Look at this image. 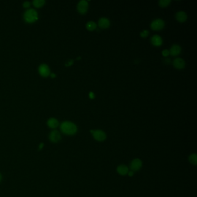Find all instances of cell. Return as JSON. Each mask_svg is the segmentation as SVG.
<instances>
[{
	"label": "cell",
	"mask_w": 197,
	"mask_h": 197,
	"mask_svg": "<svg viewBox=\"0 0 197 197\" xmlns=\"http://www.w3.org/2000/svg\"><path fill=\"white\" fill-rule=\"evenodd\" d=\"M60 129L64 134L69 135H74L77 132L76 126L74 123L70 121L63 122L61 124Z\"/></svg>",
	"instance_id": "cell-1"
},
{
	"label": "cell",
	"mask_w": 197,
	"mask_h": 197,
	"mask_svg": "<svg viewBox=\"0 0 197 197\" xmlns=\"http://www.w3.org/2000/svg\"><path fill=\"white\" fill-rule=\"evenodd\" d=\"M38 13L36 10L32 9L26 11L24 15V19L28 23H34L38 20Z\"/></svg>",
	"instance_id": "cell-2"
},
{
	"label": "cell",
	"mask_w": 197,
	"mask_h": 197,
	"mask_svg": "<svg viewBox=\"0 0 197 197\" xmlns=\"http://www.w3.org/2000/svg\"><path fill=\"white\" fill-rule=\"evenodd\" d=\"M90 132L93 134L94 138L98 141H103L107 137L105 133L101 130H91Z\"/></svg>",
	"instance_id": "cell-3"
},
{
	"label": "cell",
	"mask_w": 197,
	"mask_h": 197,
	"mask_svg": "<svg viewBox=\"0 0 197 197\" xmlns=\"http://www.w3.org/2000/svg\"><path fill=\"white\" fill-rule=\"evenodd\" d=\"M88 8H89L88 2L85 0H82L80 1L78 3L77 9L80 14L84 15L87 12Z\"/></svg>",
	"instance_id": "cell-4"
},
{
	"label": "cell",
	"mask_w": 197,
	"mask_h": 197,
	"mask_svg": "<svg viewBox=\"0 0 197 197\" xmlns=\"http://www.w3.org/2000/svg\"><path fill=\"white\" fill-rule=\"evenodd\" d=\"M165 23L164 21L161 19H156L152 21L151 23V28L153 30L158 31L162 30L164 27Z\"/></svg>",
	"instance_id": "cell-5"
},
{
	"label": "cell",
	"mask_w": 197,
	"mask_h": 197,
	"mask_svg": "<svg viewBox=\"0 0 197 197\" xmlns=\"http://www.w3.org/2000/svg\"><path fill=\"white\" fill-rule=\"evenodd\" d=\"M61 134L57 130H54L50 133L49 139L51 142L57 143L61 140Z\"/></svg>",
	"instance_id": "cell-6"
},
{
	"label": "cell",
	"mask_w": 197,
	"mask_h": 197,
	"mask_svg": "<svg viewBox=\"0 0 197 197\" xmlns=\"http://www.w3.org/2000/svg\"><path fill=\"white\" fill-rule=\"evenodd\" d=\"M40 75L43 77H47L50 74L49 68L46 64H42L39 67Z\"/></svg>",
	"instance_id": "cell-7"
},
{
	"label": "cell",
	"mask_w": 197,
	"mask_h": 197,
	"mask_svg": "<svg viewBox=\"0 0 197 197\" xmlns=\"http://www.w3.org/2000/svg\"><path fill=\"white\" fill-rule=\"evenodd\" d=\"M142 162L140 160L136 158L132 161L131 164V169H132V171H138L140 168L142 167Z\"/></svg>",
	"instance_id": "cell-8"
},
{
	"label": "cell",
	"mask_w": 197,
	"mask_h": 197,
	"mask_svg": "<svg viewBox=\"0 0 197 197\" xmlns=\"http://www.w3.org/2000/svg\"><path fill=\"white\" fill-rule=\"evenodd\" d=\"M173 66L178 69H183L185 67V62L181 58H176L173 61Z\"/></svg>",
	"instance_id": "cell-9"
},
{
	"label": "cell",
	"mask_w": 197,
	"mask_h": 197,
	"mask_svg": "<svg viewBox=\"0 0 197 197\" xmlns=\"http://www.w3.org/2000/svg\"><path fill=\"white\" fill-rule=\"evenodd\" d=\"M98 26L101 29H107L110 26V21L107 18H101L98 21Z\"/></svg>",
	"instance_id": "cell-10"
},
{
	"label": "cell",
	"mask_w": 197,
	"mask_h": 197,
	"mask_svg": "<svg viewBox=\"0 0 197 197\" xmlns=\"http://www.w3.org/2000/svg\"><path fill=\"white\" fill-rule=\"evenodd\" d=\"M181 50L182 49L179 45H174L171 47L169 51V54H171L172 56H176L180 53Z\"/></svg>",
	"instance_id": "cell-11"
},
{
	"label": "cell",
	"mask_w": 197,
	"mask_h": 197,
	"mask_svg": "<svg viewBox=\"0 0 197 197\" xmlns=\"http://www.w3.org/2000/svg\"><path fill=\"white\" fill-rule=\"evenodd\" d=\"M176 19L178 21H179L180 23H183L187 20V15L183 11L179 12H177L176 15Z\"/></svg>",
	"instance_id": "cell-12"
},
{
	"label": "cell",
	"mask_w": 197,
	"mask_h": 197,
	"mask_svg": "<svg viewBox=\"0 0 197 197\" xmlns=\"http://www.w3.org/2000/svg\"><path fill=\"white\" fill-rule=\"evenodd\" d=\"M152 44L155 46H160L162 44V40L160 36L158 35H154L151 40Z\"/></svg>",
	"instance_id": "cell-13"
},
{
	"label": "cell",
	"mask_w": 197,
	"mask_h": 197,
	"mask_svg": "<svg viewBox=\"0 0 197 197\" xmlns=\"http://www.w3.org/2000/svg\"><path fill=\"white\" fill-rule=\"evenodd\" d=\"M47 124L50 128H53V129L57 128L59 125V123L58 120L54 118H49Z\"/></svg>",
	"instance_id": "cell-14"
},
{
	"label": "cell",
	"mask_w": 197,
	"mask_h": 197,
	"mask_svg": "<svg viewBox=\"0 0 197 197\" xmlns=\"http://www.w3.org/2000/svg\"><path fill=\"white\" fill-rule=\"evenodd\" d=\"M128 168L127 166L121 165L118 168V172L121 175H126L128 173Z\"/></svg>",
	"instance_id": "cell-15"
},
{
	"label": "cell",
	"mask_w": 197,
	"mask_h": 197,
	"mask_svg": "<svg viewBox=\"0 0 197 197\" xmlns=\"http://www.w3.org/2000/svg\"><path fill=\"white\" fill-rule=\"evenodd\" d=\"M97 28V24L94 21H89L86 24V29L89 31H93L96 30Z\"/></svg>",
	"instance_id": "cell-16"
},
{
	"label": "cell",
	"mask_w": 197,
	"mask_h": 197,
	"mask_svg": "<svg viewBox=\"0 0 197 197\" xmlns=\"http://www.w3.org/2000/svg\"><path fill=\"white\" fill-rule=\"evenodd\" d=\"M45 1L44 0H35L33 1V5L36 8H40L44 5Z\"/></svg>",
	"instance_id": "cell-17"
},
{
	"label": "cell",
	"mask_w": 197,
	"mask_h": 197,
	"mask_svg": "<svg viewBox=\"0 0 197 197\" xmlns=\"http://www.w3.org/2000/svg\"><path fill=\"white\" fill-rule=\"evenodd\" d=\"M171 1L170 0H161L159 1V5L162 8H165L168 7L170 3H171Z\"/></svg>",
	"instance_id": "cell-18"
},
{
	"label": "cell",
	"mask_w": 197,
	"mask_h": 197,
	"mask_svg": "<svg viewBox=\"0 0 197 197\" xmlns=\"http://www.w3.org/2000/svg\"><path fill=\"white\" fill-rule=\"evenodd\" d=\"M189 161L190 162L194 164V165H196L197 163V155L196 154H191L190 157H189Z\"/></svg>",
	"instance_id": "cell-19"
},
{
	"label": "cell",
	"mask_w": 197,
	"mask_h": 197,
	"mask_svg": "<svg viewBox=\"0 0 197 197\" xmlns=\"http://www.w3.org/2000/svg\"><path fill=\"white\" fill-rule=\"evenodd\" d=\"M148 34H149V31L148 30H144L140 32V35L142 38H146L148 35Z\"/></svg>",
	"instance_id": "cell-20"
},
{
	"label": "cell",
	"mask_w": 197,
	"mask_h": 197,
	"mask_svg": "<svg viewBox=\"0 0 197 197\" xmlns=\"http://www.w3.org/2000/svg\"><path fill=\"white\" fill-rule=\"evenodd\" d=\"M162 54L164 57H167L168 56H169V51L167 49L164 50L162 52Z\"/></svg>",
	"instance_id": "cell-21"
},
{
	"label": "cell",
	"mask_w": 197,
	"mask_h": 197,
	"mask_svg": "<svg viewBox=\"0 0 197 197\" xmlns=\"http://www.w3.org/2000/svg\"><path fill=\"white\" fill-rule=\"evenodd\" d=\"M30 2H28V1H26L25 2H24L23 4V7H24L25 8H27L29 7H30Z\"/></svg>",
	"instance_id": "cell-22"
},
{
	"label": "cell",
	"mask_w": 197,
	"mask_h": 197,
	"mask_svg": "<svg viewBox=\"0 0 197 197\" xmlns=\"http://www.w3.org/2000/svg\"><path fill=\"white\" fill-rule=\"evenodd\" d=\"M73 63H74L73 60H69V61L67 62V63L65 64V66H67V67H69V66L72 65L73 64Z\"/></svg>",
	"instance_id": "cell-23"
},
{
	"label": "cell",
	"mask_w": 197,
	"mask_h": 197,
	"mask_svg": "<svg viewBox=\"0 0 197 197\" xmlns=\"http://www.w3.org/2000/svg\"><path fill=\"white\" fill-rule=\"evenodd\" d=\"M89 97L90 99H94L95 97V95L93 92H90L89 93Z\"/></svg>",
	"instance_id": "cell-24"
},
{
	"label": "cell",
	"mask_w": 197,
	"mask_h": 197,
	"mask_svg": "<svg viewBox=\"0 0 197 197\" xmlns=\"http://www.w3.org/2000/svg\"><path fill=\"white\" fill-rule=\"evenodd\" d=\"M128 175H129V176H132L134 175V172L132 171L128 172Z\"/></svg>",
	"instance_id": "cell-25"
},
{
	"label": "cell",
	"mask_w": 197,
	"mask_h": 197,
	"mask_svg": "<svg viewBox=\"0 0 197 197\" xmlns=\"http://www.w3.org/2000/svg\"><path fill=\"white\" fill-rule=\"evenodd\" d=\"M43 148V143H40V146H39V149L41 150V149H42Z\"/></svg>",
	"instance_id": "cell-26"
},
{
	"label": "cell",
	"mask_w": 197,
	"mask_h": 197,
	"mask_svg": "<svg viewBox=\"0 0 197 197\" xmlns=\"http://www.w3.org/2000/svg\"><path fill=\"white\" fill-rule=\"evenodd\" d=\"M51 77L52 78H54L56 77V75H55L54 74H51Z\"/></svg>",
	"instance_id": "cell-27"
},
{
	"label": "cell",
	"mask_w": 197,
	"mask_h": 197,
	"mask_svg": "<svg viewBox=\"0 0 197 197\" xmlns=\"http://www.w3.org/2000/svg\"><path fill=\"white\" fill-rule=\"evenodd\" d=\"M1 180H2V176H1V175L0 173V182L1 181Z\"/></svg>",
	"instance_id": "cell-28"
}]
</instances>
